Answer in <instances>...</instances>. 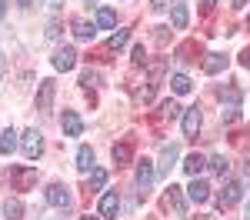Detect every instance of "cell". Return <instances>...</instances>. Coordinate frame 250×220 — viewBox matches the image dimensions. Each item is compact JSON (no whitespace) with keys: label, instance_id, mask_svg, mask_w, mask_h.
<instances>
[{"label":"cell","instance_id":"32","mask_svg":"<svg viewBox=\"0 0 250 220\" xmlns=\"http://www.w3.org/2000/svg\"><path fill=\"white\" fill-rule=\"evenodd\" d=\"M47 7H50V10H60V7H63V0H47Z\"/></svg>","mask_w":250,"mask_h":220},{"label":"cell","instance_id":"34","mask_svg":"<svg viewBox=\"0 0 250 220\" xmlns=\"http://www.w3.org/2000/svg\"><path fill=\"white\" fill-rule=\"evenodd\" d=\"M3 14H7V0H0V20H3Z\"/></svg>","mask_w":250,"mask_h":220},{"label":"cell","instance_id":"11","mask_svg":"<svg viewBox=\"0 0 250 220\" xmlns=\"http://www.w3.org/2000/svg\"><path fill=\"white\" fill-rule=\"evenodd\" d=\"M60 123H63V134H67V137H80V130H83V120H80L74 110H63V120H60Z\"/></svg>","mask_w":250,"mask_h":220},{"label":"cell","instance_id":"17","mask_svg":"<svg viewBox=\"0 0 250 220\" xmlns=\"http://www.w3.org/2000/svg\"><path fill=\"white\" fill-rule=\"evenodd\" d=\"M204 167H207V160L200 157V154H190V157L184 160V170H187L190 177H200V174H204Z\"/></svg>","mask_w":250,"mask_h":220},{"label":"cell","instance_id":"39","mask_svg":"<svg viewBox=\"0 0 250 220\" xmlns=\"http://www.w3.org/2000/svg\"><path fill=\"white\" fill-rule=\"evenodd\" d=\"M80 220H97V217H80Z\"/></svg>","mask_w":250,"mask_h":220},{"label":"cell","instance_id":"33","mask_svg":"<svg viewBox=\"0 0 250 220\" xmlns=\"http://www.w3.org/2000/svg\"><path fill=\"white\" fill-rule=\"evenodd\" d=\"M240 63H244V67H247V70H250V50H247V54H244V57H240Z\"/></svg>","mask_w":250,"mask_h":220},{"label":"cell","instance_id":"13","mask_svg":"<svg viewBox=\"0 0 250 220\" xmlns=\"http://www.w3.org/2000/svg\"><path fill=\"white\" fill-rule=\"evenodd\" d=\"M17 134H14V130H10V127H7V130H0V154H3V157H10V154H14V150H17Z\"/></svg>","mask_w":250,"mask_h":220},{"label":"cell","instance_id":"36","mask_svg":"<svg viewBox=\"0 0 250 220\" xmlns=\"http://www.w3.org/2000/svg\"><path fill=\"white\" fill-rule=\"evenodd\" d=\"M213 3H217V0H204V7H207V10H210V7H213Z\"/></svg>","mask_w":250,"mask_h":220},{"label":"cell","instance_id":"14","mask_svg":"<svg viewBox=\"0 0 250 220\" xmlns=\"http://www.w3.org/2000/svg\"><path fill=\"white\" fill-rule=\"evenodd\" d=\"M97 27H100V30H114L117 27V14L110 7H100V10H97Z\"/></svg>","mask_w":250,"mask_h":220},{"label":"cell","instance_id":"35","mask_svg":"<svg viewBox=\"0 0 250 220\" xmlns=\"http://www.w3.org/2000/svg\"><path fill=\"white\" fill-rule=\"evenodd\" d=\"M20 7H34V0H17Z\"/></svg>","mask_w":250,"mask_h":220},{"label":"cell","instance_id":"2","mask_svg":"<svg viewBox=\"0 0 250 220\" xmlns=\"http://www.w3.org/2000/svg\"><path fill=\"white\" fill-rule=\"evenodd\" d=\"M47 203L57 207V210H70V203H74L70 187H67V183H50V187H47Z\"/></svg>","mask_w":250,"mask_h":220},{"label":"cell","instance_id":"3","mask_svg":"<svg viewBox=\"0 0 250 220\" xmlns=\"http://www.w3.org/2000/svg\"><path fill=\"white\" fill-rule=\"evenodd\" d=\"M20 147H23V157L27 160H37L43 154V137H40L37 130H27L23 137H20Z\"/></svg>","mask_w":250,"mask_h":220},{"label":"cell","instance_id":"26","mask_svg":"<svg viewBox=\"0 0 250 220\" xmlns=\"http://www.w3.org/2000/svg\"><path fill=\"white\" fill-rule=\"evenodd\" d=\"M127 37H130L127 30H117V34H110V40H107V47H110V50H120V47L127 43Z\"/></svg>","mask_w":250,"mask_h":220},{"label":"cell","instance_id":"4","mask_svg":"<svg viewBox=\"0 0 250 220\" xmlns=\"http://www.w3.org/2000/svg\"><path fill=\"white\" fill-rule=\"evenodd\" d=\"M240 194H244V183H233V180H227V183H224V190L217 194V207H220V210L233 207V203L240 200Z\"/></svg>","mask_w":250,"mask_h":220},{"label":"cell","instance_id":"16","mask_svg":"<svg viewBox=\"0 0 250 220\" xmlns=\"http://www.w3.org/2000/svg\"><path fill=\"white\" fill-rule=\"evenodd\" d=\"M204 70H207V74H220V70H227V57H224V54H207Z\"/></svg>","mask_w":250,"mask_h":220},{"label":"cell","instance_id":"23","mask_svg":"<svg viewBox=\"0 0 250 220\" xmlns=\"http://www.w3.org/2000/svg\"><path fill=\"white\" fill-rule=\"evenodd\" d=\"M170 87H173V94H190V77L173 74V77H170Z\"/></svg>","mask_w":250,"mask_h":220},{"label":"cell","instance_id":"22","mask_svg":"<svg viewBox=\"0 0 250 220\" xmlns=\"http://www.w3.org/2000/svg\"><path fill=\"white\" fill-rule=\"evenodd\" d=\"M114 163L117 167H127L130 163V147L127 143H114Z\"/></svg>","mask_w":250,"mask_h":220},{"label":"cell","instance_id":"20","mask_svg":"<svg viewBox=\"0 0 250 220\" xmlns=\"http://www.w3.org/2000/svg\"><path fill=\"white\" fill-rule=\"evenodd\" d=\"M167 203H173V210H177V214H184V210H187V200H184V194H180V187H173V183H170Z\"/></svg>","mask_w":250,"mask_h":220},{"label":"cell","instance_id":"31","mask_svg":"<svg viewBox=\"0 0 250 220\" xmlns=\"http://www.w3.org/2000/svg\"><path fill=\"white\" fill-rule=\"evenodd\" d=\"M244 187H250V163H244Z\"/></svg>","mask_w":250,"mask_h":220},{"label":"cell","instance_id":"27","mask_svg":"<svg viewBox=\"0 0 250 220\" xmlns=\"http://www.w3.org/2000/svg\"><path fill=\"white\" fill-rule=\"evenodd\" d=\"M160 110H164V117H167V120H177V117H180V107H177L173 100H167V103H164Z\"/></svg>","mask_w":250,"mask_h":220},{"label":"cell","instance_id":"21","mask_svg":"<svg viewBox=\"0 0 250 220\" xmlns=\"http://www.w3.org/2000/svg\"><path fill=\"white\" fill-rule=\"evenodd\" d=\"M207 163H210V170H213V174H220V177H224V174L230 170V160L224 157V154H213V157L207 160Z\"/></svg>","mask_w":250,"mask_h":220},{"label":"cell","instance_id":"24","mask_svg":"<svg viewBox=\"0 0 250 220\" xmlns=\"http://www.w3.org/2000/svg\"><path fill=\"white\" fill-rule=\"evenodd\" d=\"M3 214H7V220H20L23 217V203L20 200H7L3 203Z\"/></svg>","mask_w":250,"mask_h":220},{"label":"cell","instance_id":"7","mask_svg":"<svg viewBox=\"0 0 250 220\" xmlns=\"http://www.w3.org/2000/svg\"><path fill=\"white\" fill-rule=\"evenodd\" d=\"M117 214H120V194L110 190V194L100 197V217L104 220H117Z\"/></svg>","mask_w":250,"mask_h":220},{"label":"cell","instance_id":"25","mask_svg":"<svg viewBox=\"0 0 250 220\" xmlns=\"http://www.w3.org/2000/svg\"><path fill=\"white\" fill-rule=\"evenodd\" d=\"M104 183H107V170L94 167V170H90V190H104Z\"/></svg>","mask_w":250,"mask_h":220},{"label":"cell","instance_id":"12","mask_svg":"<svg viewBox=\"0 0 250 220\" xmlns=\"http://www.w3.org/2000/svg\"><path fill=\"white\" fill-rule=\"evenodd\" d=\"M187 197H190L193 203H204V200L210 197V187H207V183H204L200 177H193V180H190V187H187Z\"/></svg>","mask_w":250,"mask_h":220},{"label":"cell","instance_id":"9","mask_svg":"<svg viewBox=\"0 0 250 220\" xmlns=\"http://www.w3.org/2000/svg\"><path fill=\"white\" fill-rule=\"evenodd\" d=\"M54 67L63 70V74L74 70V67H77V50H74V47H60L57 54H54Z\"/></svg>","mask_w":250,"mask_h":220},{"label":"cell","instance_id":"29","mask_svg":"<svg viewBox=\"0 0 250 220\" xmlns=\"http://www.w3.org/2000/svg\"><path fill=\"white\" fill-rule=\"evenodd\" d=\"M134 63H147V54H144V47H134Z\"/></svg>","mask_w":250,"mask_h":220},{"label":"cell","instance_id":"30","mask_svg":"<svg viewBox=\"0 0 250 220\" xmlns=\"http://www.w3.org/2000/svg\"><path fill=\"white\" fill-rule=\"evenodd\" d=\"M150 7H154V10H167V7H170V0H150Z\"/></svg>","mask_w":250,"mask_h":220},{"label":"cell","instance_id":"38","mask_svg":"<svg viewBox=\"0 0 250 220\" xmlns=\"http://www.w3.org/2000/svg\"><path fill=\"white\" fill-rule=\"evenodd\" d=\"M247 220H250V203H247Z\"/></svg>","mask_w":250,"mask_h":220},{"label":"cell","instance_id":"18","mask_svg":"<svg viewBox=\"0 0 250 220\" xmlns=\"http://www.w3.org/2000/svg\"><path fill=\"white\" fill-rule=\"evenodd\" d=\"M94 34H97V23H90V20H77L74 23V37L77 40H94Z\"/></svg>","mask_w":250,"mask_h":220},{"label":"cell","instance_id":"28","mask_svg":"<svg viewBox=\"0 0 250 220\" xmlns=\"http://www.w3.org/2000/svg\"><path fill=\"white\" fill-rule=\"evenodd\" d=\"M80 83H83V87H94V83H97V74H90V70H87V74L80 77Z\"/></svg>","mask_w":250,"mask_h":220},{"label":"cell","instance_id":"1","mask_svg":"<svg viewBox=\"0 0 250 220\" xmlns=\"http://www.w3.org/2000/svg\"><path fill=\"white\" fill-rule=\"evenodd\" d=\"M154 180H157V167L150 160H140V163H137V194L147 197V194L154 190Z\"/></svg>","mask_w":250,"mask_h":220},{"label":"cell","instance_id":"10","mask_svg":"<svg viewBox=\"0 0 250 220\" xmlns=\"http://www.w3.org/2000/svg\"><path fill=\"white\" fill-rule=\"evenodd\" d=\"M200 123H204V117H200V107H190L187 114H184V137H197V130H200Z\"/></svg>","mask_w":250,"mask_h":220},{"label":"cell","instance_id":"15","mask_svg":"<svg viewBox=\"0 0 250 220\" xmlns=\"http://www.w3.org/2000/svg\"><path fill=\"white\" fill-rule=\"evenodd\" d=\"M77 170L80 174H90L94 170V150L90 147H80L77 150Z\"/></svg>","mask_w":250,"mask_h":220},{"label":"cell","instance_id":"19","mask_svg":"<svg viewBox=\"0 0 250 220\" xmlns=\"http://www.w3.org/2000/svg\"><path fill=\"white\" fill-rule=\"evenodd\" d=\"M187 20H190L187 7H184V3H173V10H170V23L177 27V30H184V27H187Z\"/></svg>","mask_w":250,"mask_h":220},{"label":"cell","instance_id":"37","mask_svg":"<svg viewBox=\"0 0 250 220\" xmlns=\"http://www.w3.org/2000/svg\"><path fill=\"white\" fill-rule=\"evenodd\" d=\"M237 3H240V7H244V3H250V0H237Z\"/></svg>","mask_w":250,"mask_h":220},{"label":"cell","instance_id":"6","mask_svg":"<svg viewBox=\"0 0 250 220\" xmlns=\"http://www.w3.org/2000/svg\"><path fill=\"white\" fill-rule=\"evenodd\" d=\"M54 94H57L54 80H40V90H37V110L40 114H47V110L54 107Z\"/></svg>","mask_w":250,"mask_h":220},{"label":"cell","instance_id":"8","mask_svg":"<svg viewBox=\"0 0 250 220\" xmlns=\"http://www.w3.org/2000/svg\"><path fill=\"white\" fill-rule=\"evenodd\" d=\"M10 180L17 183L20 190H30V187L37 183V170H34V167H14V170H10Z\"/></svg>","mask_w":250,"mask_h":220},{"label":"cell","instance_id":"5","mask_svg":"<svg viewBox=\"0 0 250 220\" xmlns=\"http://www.w3.org/2000/svg\"><path fill=\"white\" fill-rule=\"evenodd\" d=\"M177 157H180V147H177V143H164V147H160V163H157V174H160V177H167V174H170V167L177 163Z\"/></svg>","mask_w":250,"mask_h":220}]
</instances>
